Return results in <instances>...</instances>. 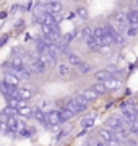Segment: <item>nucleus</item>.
Returning a JSON list of instances; mask_svg holds the SVG:
<instances>
[{"instance_id":"f257e3e1","label":"nucleus","mask_w":138,"mask_h":146,"mask_svg":"<svg viewBox=\"0 0 138 146\" xmlns=\"http://www.w3.org/2000/svg\"><path fill=\"white\" fill-rule=\"evenodd\" d=\"M125 125V122H123L122 117H117V115H112V117H109V119L106 120V128L107 130H111L115 133L117 130H120V128H123Z\"/></svg>"},{"instance_id":"f03ea898","label":"nucleus","mask_w":138,"mask_h":146,"mask_svg":"<svg viewBox=\"0 0 138 146\" xmlns=\"http://www.w3.org/2000/svg\"><path fill=\"white\" fill-rule=\"evenodd\" d=\"M112 26L117 29V33L127 31L128 21H127V18H125V15H123V13H115V16H114V25H112Z\"/></svg>"},{"instance_id":"7ed1b4c3","label":"nucleus","mask_w":138,"mask_h":146,"mask_svg":"<svg viewBox=\"0 0 138 146\" xmlns=\"http://www.w3.org/2000/svg\"><path fill=\"white\" fill-rule=\"evenodd\" d=\"M46 120H47V125L50 127H55V125H60V117H58V110L57 109H50L46 114Z\"/></svg>"},{"instance_id":"20e7f679","label":"nucleus","mask_w":138,"mask_h":146,"mask_svg":"<svg viewBox=\"0 0 138 146\" xmlns=\"http://www.w3.org/2000/svg\"><path fill=\"white\" fill-rule=\"evenodd\" d=\"M64 107L68 110L72 115H76V114H80V112H83V109H81V107L76 104L73 99H67V101H65V104H64Z\"/></svg>"},{"instance_id":"39448f33","label":"nucleus","mask_w":138,"mask_h":146,"mask_svg":"<svg viewBox=\"0 0 138 146\" xmlns=\"http://www.w3.org/2000/svg\"><path fill=\"white\" fill-rule=\"evenodd\" d=\"M33 112V117L39 122V123H42L44 127H47V120H46V112H44L41 107H34V109H31Z\"/></svg>"},{"instance_id":"423d86ee","label":"nucleus","mask_w":138,"mask_h":146,"mask_svg":"<svg viewBox=\"0 0 138 146\" xmlns=\"http://www.w3.org/2000/svg\"><path fill=\"white\" fill-rule=\"evenodd\" d=\"M31 96H33V93L28 88H18L16 89L15 99H20V101H23V102H26L28 99H31Z\"/></svg>"},{"instance_id":"0eeeda50","label":"nucleus","mask_w":138,"mask_h":146,"mask_svg":"<svg viewBox=\"0 0 138 146\" xmlns=\"http://www.w3.org/2000/svg\"><path fill=\"white\" fill-rule=\"evenodd\" d=\"M7 107L16 112V110L23 109V107H28V106H26V102H23L20 99H7Z\"/></svg>"},{"instance_id":"6e6552de","label":"nucleus","mask_w":138,"mask_h":146,"mask_svg":"<svg viewBox=\"0 0 138 146\" xmlns=\"http://www.w3.org/2000/svg\"><path fill=\"white\" fill-rule=\"evenodd\" d=\"M94 78H96L98 83H104V81H107L109 78H112V73L107 72L106 68H104V70H99V72L94 73Z\"/></svg>"},{"instance_id":"1a4fd4ad","label":"nucleus","mask_w":138,"mask_h":146,"mask_svg":"<svg viewBox=\"0 0 138 146\" xmlns=\"http://www.w3.org/2000/svg\"><path fill=\"white\" fill-rule=\"evenodd\" d=\"M125 18H127L128 25L133 28H138V10H132V11H127V15H125Z\"/></svg>"},{"instance_id":"9d476101","label":"nucleus","mask_w":138,"mask_h":146,"mask_svg":"<svg viewBox=\"0 0 138 146\" xmlns=\"http://www.w3.org/2000/svg\"><path fill=\"white\" fill-rule=\"evenodd\" d=\"M102 84H104V88H106L107 91H115V89L120 88V81L115 80V78H109L107 81H104Z\"/></svg>"},{"instance_id":"9b49d317","label":"nucleus","mask_w":138,"mask_h":146,"mask_svg":"<svg viewBox=\"0 0 138 146\" xmlns=\"http://www.w3.org/2000/svg\"><path fill=\"white\" fill-rule=\"evenodd\" d=\"M122 117L125 120H127V123H130V122H135V109H128V107H123L122 109ZM125 123V125H127Z\"/></svg>"},{"instance_id":"f8f14e48","label":"nucleus","mask_w":138,"mask_h":146,"mask_svg":"<svg viewBox=\"0 0 138 146\" xmlns=\"http://www.w3.org/2000/svg\"><path fill=\"white\" fill-rule=\"evenodd\" d=\"M2 81L5 84H10V86H16V88H18V84H20V80L16 78L13 73H5V76H3Z\"/></svg>"},{"instance_id":"ddd939ff","label":"nucleus","mask_w":138,"mask_h":146,"mask_svg":"<svg viewBox=\"0 0 138 146\" xmlns=\"http://www.w3.org/2000/svg\"><path fill=\"white\" fill-rule=\"evenodd\" d=\"M99 136H101V140L104 141V143H107V141H111V140H115L114 131L107 130V128H101V130H99Z\"/></svg>"},{"instance_id":"4468645a","label":"nucleus","mask_w":138,"mask_h":146,"mask_svg":"<svg viewBox=\"0 0 138 146\" xmlns=\"http://www.w3.org/2000/svg\"><path fill=\"white\" fill-rule=\"evenodd\" d=\"M80 125L83 130H88V128H91V127L94 125V115H88V117H85V119L80 122Z\"/></svg>"},{"instance_id":"2eb2a0df","label":"nucleus","mask_w":138,"mask_h":146,"mask_svg":"<svg viewBox=\"0 0 138 146\" xmlns=\"http://www.w3.org/2000/svg\"><path fill=\"white\" fill-rule=\"evenodd\" d=\"M80 94L83 96V98H85L86 101H88V102H93V101H96V99H98V94H96V93H94V91H93L91 88L85 89V91H83V93H80Z\"/></svg>"},{"instance_id":"dca6fc26","label":"nucleus","mask_w":138,"mask_h":146,"mask_svg":"<svg viewBox=\"0 0 138 146\" xmlns=\"http://www.w3.org/2000/svg\"><path fill=\"white\" fill-rule=\"evenodd\" d=\"M86 46H88L90 50H101V44H99V41H96L93 36H91L90 39H86Z\"/></svg>"},{"instance_id":"f3484780","label":"nucleus","mask_w":138,"mask_h":146,"mask_svg":"<svg viewBox=\"0 0 138 146\" xmlns=\"http://www.w3.org/2000/svg\"><path fill=\"white\" fill-rule=\"evenodd\" d=\"M72 99H73L78 106H80L83 110H86V109H88V106H90V102H88V101H86L81 94H76V96H75V98H72Z\"/></svg>"},{"instance_id":"a211bd4d","label":"nucleus","mask_w":138,"mask_h":146,"mask_svg":"<svg viewBox=\"0 0 138 146\" xmlns=\"http://www.w3.org/2000/svg\"><path fill=\"white\" fill-rule=\"evenodd\" d=\"M93 37H94L96 41H99V44H101V39L106 37V33H104L102 26H96L94 29H93Z\"/></svg>"},{"instance_id":"6ab92c4d","label":"nucleus","mask_w":138,"mask_h":146,"mask_svg":"<svg viewBox=\"0 0 138 146\" xmlns=\"http://www.w3.org/2000/svg\"><path fill=\"white\" fill-rule=\"evenodd\" d=\"M67 60H68V63L70 65H73V67H78L81 63V58L76 55V54H73V52H68L67 54Z\"/></svg>"},{"instance_id":"aec40b11","label":"nucleus","mask_w":138,"mask_h":146,"mask_svg":"<svg viewBox=\"0 0 138 146\" xmlns=\"http://www.w3.org/2000/svg\"><path fill=\"white\" fill-rule=\"evenodd\" d=\"M31 67H33V72H34V73H44V72H46V68H47L46 65H44V62H41V60L33 62Z\"/></svg>"},{"instance_id":"412c9836","label":"nucleus","mask_w":138,"mask_h":146,"mask_svg":"<svg viewBox=\"0 0 138 146\" xmlns=\"http://www.w3.org/2000/svg\"><path fill=\"white\" fill-rule=\"evenodd\" d=\"M20 119H31L33 117V112H31V109L29 107H23V109H20V110H16L15 112Z\"/></svg>"},{"instance_id":"4be33fe9","label":"nucleus","mask_w":138,"mask_h":146,"mask_svg":"<svg viewBox=\"0 0 138 146\" xmlns=\"http://www.w3.org/2000/svg\"><path fill=\"white\" fill-rule=\"evenodd\" d=\"M114 135H115V138H117L119 141H120V140H122V141H127V140H128V130H127V127H123V128H120V130H117Z\"/></svg>"},{"instance_id":"5701e85b","label":"nucleus","mask_w":138,"mask_h":146,"mask_svg":"<svg viewBox=\"0 0 138 146\" xmlns=\"http://www.w3.org/2000/svg\"><path fill=\"white\" fill-rule=\"evenodd\" d=\"M76 70H78V73H80V75H86V73H90V72H91V65L81 60V63L78 65V67H76Z\"/></svg>"},{"instance_id":"b1692460","label":"nucleus","mask_w":138,"mask_h":146,"mask_svg":"<svg viewBox=\"0 0 138 146\" xmlns=\"http://www.w3.org/2000/svg\"><path fill=\"white\" fill-rule=\"evenodd\" d=\"M91 89H93V91H94L98 96H99V94H106V93H107V89L104 88V84H102V83H98V81H96V83L91 86Z\"/></svg>"},{"instance_id":"393cba45","label":"nucleus","mask_w":138,"mask_h":146,"mask_svg":"<svg viewBox=\"0 0 138 146\" xmlns=\"http://www.w3.org/2000/svg\"><path fill=\"white\" fill-rule=\"evenodd\" d=\"M15 76L18 80H28L29 76H31V72H29L28 68H23V70H20V72L15 73Z\"/></svg>"},{"instance_id":"a878e982","label":"nucleus","mask_w":138,"mask_h":146,"mask_svg":"<svg viewBox=\"0 0 138 146\" xmlns=\"http://www.w3.org/2000/svg\"><path fill=\"white\" fill-rule=\"evenodd\" d=\"M58 117H60V123H62V122H67V120L72 117V114H70L65 107H62V109H58Z\"/></svg>"},{"instance_id":"bb28decb","label":"nucleus","mask_w":138,"mask_h":146,"mask_svg":"<svg viewBox=\"0 0 138 146\" xmlns=\"http://www.w3.org/2000/svg\"><path fill=\"white\" fill-rule=\"evenodd\" d=\"M75 13L80 16V18H83V20H86V18H88V8H86V7H76Z\"/></svg>"},{"instance_id":"cd10ccee","label":"nucleus","mask_w":138,"mask_h":146,"mask_svg":"<svg viewBox=\"0 0 138 146\" xmlns=\"http://www.w3.org/2000/svg\"><path fill=\"white\" fill-rule=\"evenodd\" d=\"M127 130H128V133H135V135H138V122L137 120L127 123Z\"/></svg>"},{"instance_id":"c85d7f7f","label":"nucleus","mask_w":138,"mask_h":146,"mask_svg":"<svg viewBox=\"0 0 138 146\" xmlns=\"http://www.w3.org/2000/svg\"><path fill=\"white\" fill-rule=\"evenodd\" d=\"M68 73H70L68 65H65V63H60V65H58V75H60V76H67Z\"/></svg>"},{"instance_id":"c756f323","label":"nucleus","mask_w":138,"mask_h":146,"mask_svg":"<svg viewBox=\"0 0 138 146\" xmlns=\"http://www.w3.org/2000/svg\"><path fill=\"white\" fill-rule=\"evenodd\" d=\"M81 36H83V39H90L91 36H93V29H91L90 26H85L83 29H81Z\"/></svg>"},{"instance_id":"7c9ffc66","label":"nucleus","mask_w":138,"mask_h":146,"mask_svg":"<svg viewBox=\"0 0 138 146\" xmlns=\"http://www.w3.org/2000/svg\"><path fill=\"white\" fill-rule=\"evenodd\" d=\"M125 34H127L128 37H137V36H138V28L128 26V28H127V31H125Z\"/></svg>"},{"instance_id":"2f4dec72","label":"nucleus","mask_w":138,"mask_h":146,"mask_svg":"<svg viewBox=\"0 0 138 146\" xmlns=\"http://www.w3.org/2000/svg\"><path fill=\"white\" fill-rule=\"evenodd\" d=\"M76 36V31H72V33H67V34H65L64 36V44H68L70 41H72V39H73V37Z\"/></svg>"},{"instance_id":"473e14b6","label":"nucleus","mask_w":138,"mask_h":146,"mask_svg":"<svg viewBox=\"0 0 138 146\" xmlns=\"http://www.w3.org/2000/svg\"><path fill=\"white\" fill-rule=\"evenodd\" d=\"M7 41H8V34H5V36L0 39V47H3V44H7Z\"/></svg>"},{"instance_id":"72a5a7b5","label":"nucleus","mask_w":138,"mask_h":146,"mask_svg":"<svg viewBox=\"0 0 138 146\" xmlns=\"http://www.w3.org/2000/svg\"><path fill=\"white\" fill-rule=\"evenodd\" d=\"M96 146H106V143H104V141H102V140H99V141H98V143H96Z\"/></svg>"},{"instance_id":"f704fd0d","label":"nucleus","mask_w":138,"mask_h":146,"mask_svg":"<svg viewBox=\"0 0 138 146\" xmlns=\"http://www.w3.org/2000/svg\"><path fill=\"white\" fill-rule=\"evenodd\" d=\"M7 16V11H2V13H0V18H5Z\"/></svg>"},{"instance_id":"c9c22d12","label":"nucleus","mask_w":138,"mask_h":146,"mask_svg":"<svg viewBox=\"0 0 138 146\" xmlns=\"http://www.w3.org/2000/svg\"><path fill=\"white\" fill-rule=\"evenodd\" d=\"M135 120L138 122V109H135Z\"/></svg>"},{"instance_id":"e433bc0d","label":"nucleus","mask_w":138,"mask_h":146,"mask_svg":"<svg viewBox=\"0 0 138 146\" xmlns=\"http://www.w3.org/2000/svg\"><path fill=\"white\" fill-rule=\"evenodd\" d=\"M135 5H137V7H138V0H137V2H135Z\"/></svg>"},{"instance_id":"4c0bfd02","label":"nucleus","mask_w":138,"mask_h":146,"mask_svg":"<svg viewBox=\"0 0 138 146\" xmlns=\"http://www.w3.org/2000/svg\"><path fill=\"white\" fill-rule=\"evenodd\" d=\"M0 128H2V123H0Z\"/></svg>"},{"instance_id":"58836bf2","label":"nucleus","mask_w":138,"mask_h":146,"mask_svg":"<svg viewBox=\"0 0 138 146\" xmlns=\"http://www.w3.org/2000/svg\"><path fill=\"white\" fill-rule=\"evenodd\" d=\"M137 145H138V143H137Z\"/></svg>"}]
</instances>
